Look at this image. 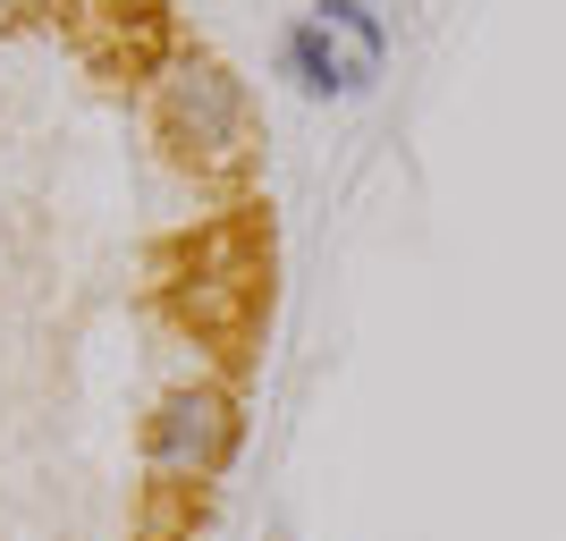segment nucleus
I'll return each mask as SVG.
<instances>
[{
	"label": "nucleus",
	"mask_w": 566,
	"mask_h": 541,
	"mask_svg": "<svg viewBox=\"0 0 566 541\" xmlns=\"http://www.w3.org/2000/svg\"><path fill=\"white\" fill-rule=\"evenodd\" d=\"M0 9H51V0H0Z\"/></svg>",
	"instance_id": "39448f33"
},
{
	"label": "nucleus",
	"mask_w": 566,
	"mask_h": 541,
	"mask_svg": "<svg viewBox=\"0 0 566 541\" xmlns=\"http://www.w3.org/2000/svg\"><path fill=\"white\" fill-rule=\"evenodd\" d=\"M229 457H237V398L220 381H178L144 415V466L161 491H203Z\"/></svg>",
	"instance_id": "f257e3e1"
},
{
	"label": "nucleus",
	"mask_w": 566,
	"mask_h": 541,
	"mask_svg": "<svg viewBox=\"0 0 566 541\" xmlns=\"http://www.w3.org/2000/svg\"><path fill=\"white\" fill-rule=\"evenodd\" d=\"M313 18L331 25L338 43L355 51V60H373V69H380V51H389V25L373 18V0H313Z\"/></svg>",
	"instance_id": "20e7f679"
},
{
	"label": "nucleus",
	"mask_w": 566,
	"mask_h": 541,
	"mask_svg": "<svg viewBox=\"0 0 566 541\" xmlns=\"http://www.w3.org/2000/svg\"><path fill=\"white\" fill-rule=\"evenodd\" d=\"M153 102H161V127L178 144H195L203 162H237L245 136H254V118H245V85L220 69L212 51H178V60H161Z\"/></svg>",
	"instance_id": "f03ea898"
},
{
	"label": "nucleus",
	"mask_w": 566,
	"mask_h": 541,
	"mask_svg": "<svg viewBox=\"0 0 566 541\" xmlns=\"http://www.w3.org/2000/svg\"><path fill=\"white\" fill-rule=\"evenodd\" d=\"M280 76L305 102H338V94H364L380 69H373V60H355L322 18H305V25H287V34H280Z\"/></svg>",
	"instance_id": "7ed1b4c3"
}]
</instances>
